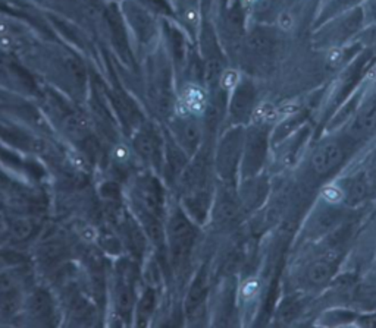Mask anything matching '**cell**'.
Segmentation results:
<instances>
[{
    "mask_svg": "<svg viewBox=\"0 0 376 328\" xmlns=\"http://www.w3.org/2000/svg\"><path fill=\"white\" fill-rule=\"evenodd\" d=\"M375 10H376V0H375Z\"/></svg>",
    "mask_w": 376,
    "mask_h": 328,
    "instance_id": "cb8c5ba5",
    "label": "cell"
},
{
    "mask_svg": "<svg viewBox=\"0 0 376 328\" xmlns=\"http://www.w3.org/2000/svg\"><path fill=\"white\" fill-rule=\"evenodd\" d=\"M244 134L241 130H232L219 142L216 153V170L220 179L230 183L241 163Z\"/></svg>",
    "mask_w": 376,
    "mask_h": 328,
    "instance_id": "7a4b0ae2",
    "label": "cell"
},
{
    "mask_svg": "<svg viewBox=\"0 0 376 328\" xmlns=\"http://www.w3.org/2000/svg\"><path fill=\"white\" fill-rule=\"evenodd\" d=\"M333 274V265L328 260L315 261L308 270V280L315 286H324Z\"/></svg>",
    "mask_w": 376,
    "mask_h": 328,
    "instance_id": "7c38bea8",
    "label": "cell"
},
{
    "mask_svg": "<svg viewBox=\"0 0 376 328\" xmlns=\"http://www.w3.org/2000/svg\"><path fill=\"white\" fill-rule=\"evenodd\" d=\"M268 139L266 132L260 127H253L244 135L243 154H241V172L244 178H253L262 169L266 159Z\"/></svg>",
    "mask_w": 376,
    "mask_h": 328,
    "instance_id": "3957f363",
    "label": "cell"
},
{
    "mask_svg": "<svg viewBox=\"0 0 376 328\" xmlns=\"http://www.w3.org/2000/svg\"><path fill=\"white\" fill-rule=\"evenodd\" d=\"M344 157L343 147L337 141H326L319 146L312 155V169L319 176H325L336 169Z\"/></svg>",
    "mask_w": 376,
    "mask_h": 328,
    "instance_id": "5b68a950",
    "label": "cell"
},
{
    "mask_svg": "<svg viewBox=\"0 0 376 328\" xmlns=\"http://www.w3.org/2000/svg\"><path fill=\"white\" fill-rule=\"evenodd\" d=\"M179 138L183 142L184 147L188 150V153H194L197 150V146L200 144L202 132L199 130V125L193 120H188L183 125V127L179 130Z\"/></svg>",
    "mask_w": 376,
    "mask_h": 328,
    "instance_id": "4fadbf2b",
    "label": "cell"
},
{
    "mask_svg": "<svg viewBox=\"0 0 376 328\" xmlns=\"http://www.w3.org/2000/svg\"><path fill=\"white\" fill-rule=\"evenodd\" d=\"M206 296H207V276L204 273V270H202L188 290V296L186 301L187 312L188 313L196 312L204 304Z\"/></svg>",
    "mask_w": 376,
    "mask_h": 328,
    "instance_id": "30bf717a",
    "label": "cell"
},
{
    "mask_svg": "<svg viewBox=\"0 0 376 328\" xmlns=\"http://www.w3.org/2000/svg\"><path fill=\"white\" fill-rule=\"evenodd\" d=\"M255 107V90L252 85L244 84L236 90L232 103H231V115L235 120H246L252 115Z\"/></svg>",
    "mask_w": 376,
    "mask_h": 328,
    "instance_id": "8992f818",
    "label": "cell"
},
{
    "mask_svg": "<svg viewBox=\"0 0 376 328\" xmlns=\"http://www.w3.org/2000/svg\"><path fill=\"white\" fill-rule=\"evenodd\" d=\"M65 127L73 136H84L90 131V122L84 116H73L66 120Z\"/></svg>",
    "mask_w": 376,
    "mask_h": 328,
    "instance_id": "2e32d148",
    "label": "cell"
},
{
    "mask_svg": "<svg viewBox=\"0 0 376 328\" xmlns=\"http://www.w3.org/2000/svg\"><path fill=\"white\" fill-rule=\"evenodd\" d=\"M228 185L230 183L218 192L215 204V220L220 227H228L239 220L243 207L240 196H236Z\"/></svg>",
    "mask_w": 376,
    "mask_h": 328,
    "instance_id": "277c9868",
    "label": "cell"
},
{
    "mask_svg": "<svg viewBox=\"0 0 376 328\" xmlns=\"http://www.w3.org/2000/svg\"><path fill=\"white\" fill-rule=\"evenodd\" d=\"M153 305H155V295H153V292H147L142 301L140 312L144 313V315H150V312L153 311Z\"/></svg>",
    "mask_w": 376,
    "mask_h": 328,
    "instance_id": "ffe728a7",
    "label": "cell"
},
{
    "mask_svg": "<svg viewBox=\"0 0 376 328\" xmlns=\"http://www.w3.org/2000/svg\"><path fill=\"white\" fill-rule=\"evenodd\" d=\"M187 94H188V104L191 107H202L203 97L200 95V93H197L196 90H190Z\"/></svg>",
    "mask_w": 376,
    "mask_h": 328,
    "instance_id": "603a6c76",
    "label": "cell"
},
{
    "mask_svg": "<svg viewBox=\"0 0 376 328\" xmlns=\"http://www.w3.org/2000/svg\"><path fill=\"white\" fill-rule=\"evenodd\" d=\"M33 232V224L29 220H17L12 226V235L15 239H27Z\"/></svg>",
    "mask_w": 376,
    "mask_h": 328,
    "instance_id": "e0dca14e",
    "label": "cell"
},
{
    "mask_svg": "<svg viewBox=\"0 0 376 328\" xmlns=\"http://www.w3.org/2000/svg\"><path fill=\"white\" fill-rule=\"evenodd\" d=\"M170 249L175 268L184 267L196 240V229L183 212H175L170 220Z\"/></svg>",
    "mask_w": 376,
    "mask_h": 328,
    "instance_id": "6da1fadb",
    "label": "cell"
},
{
    "mask_svg": "<svg viewBox=\"0 0 376 328\" xmlns=\"http://www.w3.org/2000/svg\"><path fill=\"white\" fill-rule=\"evenodd\" d=\"M220 62L219 59H209L206 66H204V78L209 84H213L216 82V79L219 78V74H220Z\"/></svg>",
    "mask_w": 376,
    "mask_h": 328,
    "instance_id": "ac0fdd59",
    "label": "cell"
},
{
    "mask_svg": "<svg viewBox=\"0 0 376 328\" xmlns=\"http://www.w3.org/2000/svg\"><path fill=\"white\" fill-rule=\"evenodd\" d=\"M266 195V183L262 179H253L248 178V180L244 183L243 192L240 195L241 205H246L248 208H255L262 204Z\"/></svg>",
    "mask_w": 376,
    "mask_h": 328,
    "instance_id": "9c48e42d",
    "label": "cell"
},
{
    "mask_svg": "<svg viewBox=\"0 0 376 328\" xmlns=\"http://www.w3.org/2000/svg\"><path fill=\"white\" fill-rule=\"evenodd\" d=\"M135 147L146 160L158 162L160 151H159V141L150 132H142L135 139Z\"/></svg>",
    "mask_w": 376,
    "mask_h": 328,
    "instance_id": "8fae6325",
    "label": "cell"
},
{
    "mask_svg": "<svg viewBox=\"0 0 376 328\" xmlns=\"http://www.w3.org/2000/svg\"><path fill=\"white\" fill-rule=\"evenodd\" d=\"M246 47L252 58H256V61H269L273 52H275V42L273 40L264 33H253L246 41Z\"/></svg>",
    "mask_w": 376,
    "mask_h": 328,
    "instance_id": "52a82bcc",
    "label": "cell"
},
{
    "mask_svg": "<svg viewBox=\"0 0 376 328\" xmlns=\"http://www.w3.org/2000/svg\"><path fill=\"white\" fill-rule=\"evenodd\" d=\"M375 127H376V100L359 113L350 127V134L357 139L365 138L375 131Z\"/></svg>",
    "mask_w": 376,
    "mask_h": 328,
    "instance_id": "ba28073f",
    "label": "cell"
},
{
    "mask_svg": "<svg viewBox=\"0 0 376 328\" xmlns=\"http://www.w3.org/2000/svg\"><path fill=\"white\" fill-rule=\"evenodd\" d=\"M360 297L366 302H376V283L368 284L360 290Z\"/></svg>",
    "mask_w": 376,
    "mask_h": 328,
    "instance_id": "44dd1931",
    "label": "cell"
},
{
    "mask_svg": "<svg viewBox=\"0 0 376 328\" xmlns=\"http://www.w3.org/2000/svg\"><path fill=\"white\" fill-rule=\"evenodd\" d=\"M13 286V280L12 277L5 273V271H0V292H8Z\"/></svg>",
    "mask_w": 376,
    "mask_h": 328,
    "instance_id": "7402d4cb",
    "label": "cell"
},
{
    "mask_svg": "<svg viewBox=\"0 0 376 328\" xmlns=\"http://www.w3.org/2000/svg\"><path fill=\"white\" fill-rule=\"evenodd\" d=\"M31 308L34 309V312L40 313V312H45L47 311V299L45 295H37L31 299Z\"/></svg>",
    "mask_w": 376,
    "mask_h": 328,
    "instance_id": "d6986e66",
    "label": "cell"
},
{
    "mask_svg": "<svg viewBox=\"0 0 376 328\" xmlns=\"http://www.w3.org/2000/svg\"><path fill=\"white\" fill-rule=\"evenodd\" d=\"M340 217H341L340 210L328 208V210H325L324 212H320L319 216L316 217L315 224H313V231H315L317 235L326 233L328 231H331L332 227L336 226V224L340 221Z\"/></svg>",
    "mask_w": 376,
    "mask_h": 328,
    "instance_id": "9a60e30c",
    "label": "cell"
},
{
    "mask_svg": "<svg viewBox=\"0 0 376 328\" xmlns=\"http://www.w3.org/2000/svg\"><path fill=\"white\" fill-rule=\"evenodd\" d=\"M368 195V183L363 178H354L348 182V187L345 189V199L350 205H356L361 203Z\"/></svg>",
    "mask_w": 376,
    "mask_h": 328,
    "instance_id": "5bb4252c",
    "label": "cell"
}]
</instances>
